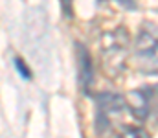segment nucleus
Listing matches in <instances>:
<instances>
[{
  "mask_svg": "<svg viewBox=\"0 0 158 138\" xmlns=\"http://www.w3.org/2000/svg\"><path fill=\"white\" fill-rule=\"evenodd\" d=\"M134 55L138 70L145 76L158 74V24L143 22L134 39Z\"/></svg>",
  "mask_w": 158,
  "mask_h": 138,
  "instance_id": "obj_1",
  "label": "nucleus"
},
{
  "mask_svg": "<svg viewBox=\"0 0 158 138\" xmlns=\"http://www.w3.org/2000/svg\"><path fill=\"white\" fill-rule=\"evenodd\" d=\"M96 99V131L101 135L105 129L110 127V116L121 114L123 111H129V101L114 92H99L94 96Z\"/></svg>",
  "mask_w": 158,
  "mask_h": 138,
  "instance_id": "obj_2",
  "label": "nucleus"
},
{
  "mask_svg": "<svg viewBox=\"0 0 158 138\" xmlns=\"http://www.w3.org/2000/svg\"><path fill=\"white\" fill-rule=\"evenodd\" d=\"M76 52H77V81H79V90L85 96H90V89L94 85V77H96V68H94V61L92 55L88 52V48L81 43H76Z\"/></svg>",
  "mask_w": 158,
  "mask_h": 138,
  "instance_id": "obj_3",
  "label": "nucleus"
},
{
  "mask_svg": "<svg viewBox=\"0 0 158 138\" xmlns=\"http://www.w3.org/2000/svg\"><path fill=\"white\" fill-rule=\"evenodd\" d=\"M118 138H151L149 133L143 127H132V125H123L118 133Z\"/></svg>",
  "mask_w": 158,
  "mask_h": 138,
  "instance_id": "obj_4",
  "label": "nucleus"
},
{
  "mask_svg": "<svg viewBox=\"0 0 158 138\" xmlns=\"http://www.w3.org/2000/svg\"><path fill=\"white\" fill-rule=\"evenodd\" d=\"M13 65H15V68H17V72H19V76L22 79H31V70L28 68V65L20 57H15L13 59Z\"/></svg>",
  "mask_w": 158,
  "mask_h": 138,
  "instance_id": "obj_5",
  "label": "nucleus"
},
{
  "mask_svg": "<svg viewBox=\"0 0 158 138\" xmlns=\"http://www.w3.org/2000/svg\"><path fill=\"white\" fill-rule=\"evenodd\" d=\"M61 7L64 17H72V0H61Z\"/></svg>",
  "mask_w": 158,
  "mask_h": 138,
  "instance_id": "obj_6",
  "label": "nucleus"
},
{
  "mask_svg": "<svg viewBox=\"0 0 158 138\" xmlns=\"http://www.w3.org/2000/svg\"><path fill=\"white\" fill-rule=\"evenodd\" d=\"M118 2L125 7V9H131V11L136 9V0H118Z\"/></svg>",
  "mask_w": 158,
  "mask_h": 138,
  "instance_id": "obj_7",
  "label": "nucleus"
}]
</instances>
